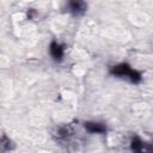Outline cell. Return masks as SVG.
<instances>
[{
    "instance_id": "obj_1",
    "label": "cell",
    "mask_w": 153,
    "mask_h": 153,
    "mask_svg": "<svg viewBox=\"0 0 153 153\" xmlns=\"http://www.w3.org/2000/svg\"><path fill=\"white\" fill-rule=\"evenodd\" d=\"M110 72L118 76H126V78L130 79V81H133V82H139L141 80V74L139 72L134 71L133 68H130V66H128L127 63H121V65L114 66V67H111Z\"/></svg>"
},
{
    "instance_id": "obj_2",
    "label": "cell",
    "mask_w": 153,
    "mask_h": 153,
    "mask_svg": "<svg viewBox=\"0 0 153 153\" xmlns=\"http://www.w3.org/2000/svg\"><path fill=\"white\" fill-rule=\"evenodd\" d=\"M133 153H153V145L142 142L139 137H134L130 143Z\"/></svg>"
},
{
    "instance_id": "obj_3",
    "label": "cell",
    "mask_w": 153,
    "mask_h": 153,
    "mask_svg": "<svg viewBox=\"0 0 153 153\" xmlns=\"http://www.w3.org/2000/svg\"><path fill=\"white\" fill-rule=\"evenodd\" d=\"M50 54L54 57V60L60 61L63 56V48L60 44H57L56 42H51L50 43Z\"/></svg>"
},
{
    "instance_id": "obj_4",
    "label": "cell",
    "mask_w": 153,
    "mask_h": 153,
    "mask_svg": "<svg viewBox=\"0 0 153 153\" xmlns=\"http://www.w3.org/2000/svg\"><path fill=\"white\" fill-rule=\"evenodd\" d=\"M68 10L74 14H79L86 10V4L82 1H71L68 4Z\"/></svg>"
},
{
    "instance_id": "obj_5",
    "label": "cell",
    "mask_w": 153,
    "mask_h": 153,
    "mask_svg": "<svg viewBox=\"0 0 153 153\" xmlns=\"http://www.w3.org/2000/svg\"><path fill=\"white\" fill-rule=\"evenodd\" d=\"M85 128L90 133H105V130H106V127L104 124L97 123V122H86Z\"/></svg>"
},
{
    "instance_id": "obj_6",
    "label": "cell",
    "mask_w": 153,
    "mask_h": 153,
    "mask_svg": "<svg viewBox=\"0 0 153 153\" xmlns=\"http://www.w3.org/2000/svg\"><path fill=\"white\" fill-rule=\"evenodd\" d=\"M71 134H72V129L69 128V126H63L57 130V137H67Z\"/></svg>"
}]
</instances>
